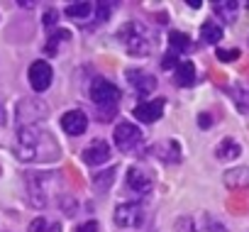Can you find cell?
Segmentation results:
<instances>
[{
	"label": "cell",
	"mask_w": 249,
	"mask_h": 232,
	"mask_svg": "<svg viewBox=\"0 0 249 232\" xmlns=\"http://www.w3.org/2000/svg\"><path fill=\"white\" fill-rule=\"evenodd\" d=\"M117 39L124 44L132 56H147L154 49V35H149V30L140 22H127L117 30Z\"/></svg>",
	"instance_id": "1"
},
{
	"label": "cell",
	"mask_w": 249,
	"mask_h": 232,
	"mask_svg": "<svg viewBox=\"0 0 249 232\" xmlns=\"http://www.w3.org/2000/svg\"><path fill=\"white\" fill-rule=\"evenodd\" d=\"M44 144H54L47 132H42L37 125H25L18 132V157L22 161H42V149Z\"/></svg>",
	"instance_id": "2"
},
{
	"label": "cell",
	"mask_w": 249,
	"mask_h": 232,
	"mask_svg": "<svg viewBox=\"0 0 249 232\" xmlns=\"http://www.w3.org/2000/svg\"><path fill=\"white\" fill-rule=\"evenodd\" d=\"M112 137H115V147L124 154H137L142 149V130L132 123H120Z\"/></svg>",
	"instance_id": "3"
},
{
	"label": "cell",
	"mask_w": 249,
	"mask_h": 232,
	"mask_svg": "<svg viewBox=\"0 0 249 232\" xmlns=\"http://www.w3.org/2000/svg\"><path fill=\"white\" fill-rule=\"evenodd\" d=\"M142 222H144V208H142V203L130 200V203H120L115 208V225L117 227L137 230V227H142Z\"/></svg>",
	"instance_id": "4"
},
{
	"label": "cell",
	"mask_w": 249,
	"mask_h": 232,
	"mask_svg": "<svg viewBox=\"0 0 249 232\" xmlns=\"http://www.w3.org/2000/svg\"><path fill=\"white\" fill-rule=\"evenodd\" d=\"M90 100L100 107H115V103L120 100V90L112 81L105 78H95L90 83Z\"/></svg>",
	"instance_id": "5"
},
{
	"label": "cell",
	"mask_w": 249,
	"mask_h": 232,
	"mask_svg": "<svg viewBox=\"0 0 249 232\" xmlns=\"http://www.w3.org/2000/svg\"><path fill=\"white\" fill-rule=\"evenodd\" d=\"M44 118H47V105H44L42 100L30 98V100H22V103L18 105V123H20V127L35 125V123H39V120H44Z\"/></svg>",
	"instance_id": "6"
},
{
	"label": "cell",
	"mask_w": 249,
	"mask_h": 232,
	"mask_svg": "<svg viewBox=\"0 0 249 232\" xmlns=\"http://www.w3.org/2000/svg\"><path fill=\"white\" fill-rule=\"evenodd\" d=\"M164 105H166V100L164 98H157V100H147V103H140L137 107H135V118L140 120V123H147V125H152V123H157L161 115H164Z\"/></svg>",
	"instance_id": "7"
},
{
	"label": "cell",
	"mask_w": 249,
	"mask_h": 232,
	"mask_svg": "<svg viewBox=\"0 0 249 232\" xmlns=\"http://www.w3.org/2000/svg\"><path fill=\"white\" fill-rule=\"evenodd\" d=\"M30 86L37 93H44L52 86V66L47 61H35L30 66Z\"/></svg>",
	"instance_id": "8"
},
{
	"label": "cell",
	"mask_w": 249,
	"mask_h": 232,
	"mask_svg": "<svg viewBox=\"0 0 249 232\" xmlns=\"http://www.w3.org/2000/svg\"><path fill=\"white\" fill-rule=\"evenodd\" d=\"M110 144L107 142H103V140H93L86 149H83V161L88 164V166H100V164H105V161H110Z\"/></svg>",
	"instance_id": "9"
},
{
	"label": "cell",
	"mask_w": 249,
	"mask_h": 232,
	"mask_svg": "<svg viewBox=\"0 0 249 232\" xmlns=\"http://www.w3.org/2000/svg\"><path fill=\"white\" fill-rule=\"evenodd\" d=\"M61 127L66 135L71 137H78L88 130V118H86V112L83 110H69L64 112V118H61Z\"/></svg>",
	"instance_id": "10"
},
{
	"label": "cell",
	"mask_w": 249,
	"mask_h": 232,
	"mask_svg": "<svg viewBox=\"0 0 249 232\" xmlns=\"http://www.w3.org/2000/svg\"><path fill=\"white\" fill-rule=\"evenodd\" d=\"M152 183H154L152 174L144 171L142 166H130V169H127V186H130L135 193H140V196L149 193V191H152Z\"/></svg>",
	"instance_id": "11"
},
{
	"label": "cell",
	"mask_w": 249,
	"mask_h": 232,
	"mask_svg": "<svg viewBox=\"0 0 249 232\" xmlns=\"http://www.w3.org/2000/svg\"><path fill=\"white\" fill-rule=\"evenodd\" d=\"M127 81H130V86L137 90V95H149V93L157 88V78H154L152 73L142 71V69H130V71H127Z\"/></svg>",
	"instance_id": "12"
},
{
	"label": "cell",
	"mask_w": 249,
	"mask_h": 232,
	"mask_svg": "<svg viewBox=\"0 0 249 232\" xmlns=\"http://www.w3.org/2000/svg\"><path fill=\"white\" fill-rule=\"evenodd\" d=\"M157 159H161L164 164H178L181 161V147L176 140H164V142H157L152 149H149Z\"/></svg>",
	"instance_id": "13"
},
{
	"label": "cell",
	"mask_w": 249,
	"mask_h": 232,
	"mask_svg": "<svg viewBox=\"0 0 249 232\" xmlns=\"http://www.w3.org/2000/svg\"><path fill=\"white\" fill-rule=\"evenodd\" d=\"M239 154H242V147H239L234 140H222V142L215 147V157H217L220 161H234Z\"/></svg>",
	"instance_id": "14"
},
{
	"label": "cell",
	"mask_w": 249,
	"mask_h": 232,
	"mask_svg": "<svg viewBox=\"0 0 249 232\" xmlns=\"http://www.w3.org/2000/svg\"><path fill=\"white\" fill-rule=\"evenodd\" d=\"M193 81H196V66H193V61H181L176 66V83L181 88H188V86H193Z\"/></svg>",
	"instance_id": "15"
},
{
	"label": "cell",
	"mask_w": 249,
	"mask_h": 232,
	"mask_svg": "<svg viewBox=\"0 0 249 232\" xmlns=\"http://www.w3.org/2000/svg\"><path fill=\"white\" fill-rule=\"evenodd\" d=\"M232 100L237 103V107L242 112H249V83H234L232 86Z\"/></svg>",
	"instance_id": "16"
},
{
	"label": "cell",
	"mask_w": 249,
	"mask_h": 232,
	"mask_svg": "<svg viewBox=\"0 0 249 232\" xmlns=\"http://www.w3.org/2000/svg\"><path fill=\"white\" fill-rule=\"evenodd\" d=\"M237 3L234 0H220V3H215L213 5V10H215V15H220L225 22H234V18H237Z\"/></svg>",
	"instance_id": "17"
},
{
	"label": "cell",
	"mask_w": 249,
	"mask_h": 232,
	"mask_svg": "<svg viewBox=\"0 0 249 232\" xmlns=\"http://www.w3.org/2000/svg\"><path fill=\"white\" fill-rule=\"evenodd\" d=\"M200 35H203V42H208V44H217V42L222 39V27H220L217 22L208 20V22H203Z\"/></svg>",
	"instance_id": "18"
},
{
	"label": "cell",
	"mask_w": 249,
	"mask_h": 232,
	"mask_svg": "<svg viewBox=\"0 0 249 232\" xmlns=\"http://www.w3.org/2000/svg\"><path fill=\"white\" fill-rule=\"evenodd\" d=\"M169 52H174V54H183V52H188L191 49V39H188V35H183V32H171L169 35Z\"/></svg>",
	"instance_id": "19"
},
{
	"label": "cell",
	"mask_w": 249,
	"mask_h": 232,
	"mask_svg": "<svg viewBox=\"0 0 249 232\" xmlns=\"http://www.w3.org/2000/svg\"><path fill=\"white\" fill-rule=\"evenodd\" d=\"M69 39H71V32H69V30H56V32L49 37V42H47V54L54 56V54L59 52V44H61V42H69Z\"/></svg>",
	"instance_id": "20"
},
{
	"label": "cell",
	"mask_w": 249,
	"mask_h": 232,
	"mask_svg": "<svg viewBox=\"0 0 249 232\" xmlns=\"http://www.w3.org/2000/svg\"><path fill=\"white\" fill-rule=\"evenodd\" d=\"M112 181H115V166H112V169H105V171L93 174V186H95V188H100V191H107V188L112 186Z\"/></svg>",
	"instance_id": "21"
},
{
	"label": "cell",
	"mask_w": 249,
	"mask_h": 232,
	"mask_svg": "<svg viewBox=\"0 0 249 232\" xmlns=\"http://www.w3.org/2000/svg\"><path fill=\"white\" fill-rule=\"evenodd\" d=\"M90 13H93V5L90 3H71V5H66V15L69 18H76V20H83Z\"/></svg>",
	"instance_id": "22"
},
{
	"label": "cell",
	"mask_w": 249,
	"mask_h": 232,
	"mask_svg": "<svg viewBox=\"0 0 249 232\" xmlns=\"http://www.w3.org/2000/svg\"><path fill=\"white\" fill-rule=\"evenodd\" d=\"M239 56V49H220L217 52V59L220 61H234Z\"/></svg>",
	"instance_id": "23"
},
{
	"label": "cell",
	"mask_w": 249,
	"mask_h": 232,
	"mask_svg": "<svg viewBox=\"0 0 249 232\" xmlns=\"http://www.w3.org/2000/svg\"><path fill=\"white\" fill-rule=\"evenodd\" d=\"M56 20H59V13H56V10H47L42 22H44V27H54V25H56Z\"/></svg>",
	"instance_id": "24"
},
{
	"label": "cell",
	"mask_w": 249,
	"mask_h": 232,
	"mask_svg": "<svg viewBox=\"0 0 249 232\" xmlns=\"http://www.w3.org/2000/svg\"><path fill=\"white\" fill-rule=\"evenodd\" d=\"M95 10H98V20H100V22L110 18V5H107V3H98Z\"/></svg>",
	"instance_id": "25"
},
{
	"label": "cell",
	"mask_w": 249,
	"mask_h": 232,
	"mask_svg": "<svg viewBox=\"0 0 249 232\" xmlns=\"http://www.w3.org/2000/svg\"><path fill=\"white\" fill-rule=\"evenodd\" d=\"M76 232H100V225H98L95 220H88V222H83Z\"/></svg>",
	"instance_id": "26"
},
{
	"label": "cell",
	"mask_w": 249,
	"mask_h": 232,
	"mask_svg": "<svg viewBox=\"0 0 249 232\" xmlns=\"http://www.w3.org/2000/svg\"><path fill=\"white\" fill-rule=\"evenodd\" d=\"M161 66H164V69H169V66H178V54H174V52H169V54L164 56V61H161Z\"/></svg>",
	"instance_id": "27"
},
{
	"label": "cell",
	"mask_w": 249,
	"mask_h": 232,
	"mask_svg": "<svg viewBox=\"0 0 249 232\" xmlns=\"http://www.w3.org/2000/svg\"><path fill=\"white\" fill-rule=\"evenodd\" d=\"M47 227V220L44 217H35L32 222H30V232H42Z\"/></svg>",
	"instance_id": "28"
},
{
	"label": "cell",
	"mask_w": 249,
	"mask_h": 232,
	"mask_svg": "<svg viewBox=\"0 0 249 232\" xmlns=\"http://www.w3.org/2000/svg\"><path fill=\"white\" fill-rule=\"evenodd\" d=\"M208 230H210V232H227V230H225L217 220H213V217H208Z\"/></svg>",
	"instance_id": "29"
},
{
	"label": "cell",
	"mask_w": 249,
	"mask_h": 232,
	"mask_svg": "<svg viewBox=\"0 0 249 232\" xmlns=\"http://www.w3.org/2000/svg\"><path fill=\"white\" fill-rule=\"evenodd\" d=\"M198 125H200V127H210V125H213V118H210V115H205V112H203L200 118H198Z\"/></svg>",
	"instance_id": "30"
},
{
	"label": "cell",
	"mask_w": 249,
	"mask_h": 232,
	"mask_svg": "<svg viewBox=\"0 0 249 232\" xmlns=\"http://www.w3.org/2000/svg\"><path fill=\"white\" fill-rule=\"evenodd\" d=\"M0 125H5V107L0 105Z\"/></svg>",
	"instance_id": "31"
},
{
	"label": "cell",
	"mask_w": 249,
	"mask_h": 232,
	"mask_svg": "<svg viewBox=\"0 0 249 232\" xmlns=\"http://www.w3.org/2000/svg\"><path fill=\"white\" fill-rule=\"evenodd\" d=\"M49 232H61V225H59V222H54V225H49Z\"/></svg>",
	"instance_id": "32"
}]
</instances>
